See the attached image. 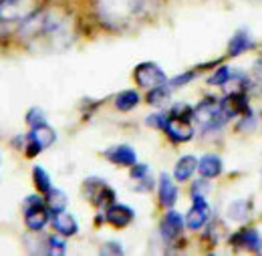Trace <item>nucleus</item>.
<instances>
[{
    "instance_id": "f257e3e1",
    "label": "nucleus",
    "mask_w": 262,
    "mask_h": 256,
    "mask_svg": "<svg viewBox=\"0 0 262 256\" xmlns=\"http://www.w3.org/2000/svg\"><path fill=\"white\" fill-rule=\"evenodd\" d=\"M18 34L20 40L33 51H63L73 42L69 18L55 8L27 14L20 23Z\"/></svg>"
},
{
    "instance_id": "f03ea898",
    "label": "nucleus",
    "mask_w": 262,
    "mask_h": 256,
    "mask_svg": "<svg viewBox=\"0 0 262 256\" xmlns=\"http://www.w3.org/2000/svg\"><path fill=\"white\" fill-rule=\"evenodd\" d=\"M160 0H97L99 20L113 31H127L147 20L158 10Z\"/></svg>"
},
{
    "instance_id": "7ed1b4c3",
    "label": "nucleus",
    "mask_w": 262,
    "mask_h": 256,
    "mask_svg": "<svg viewBox=\"0 0 262 256\" xmlns=\"http://www.w3.org/2000/svg\"><path fill=\"white\" fill-rule=\"evenodd\" d=\"M25 222L27 228L33 232H40L49 222V206L42 202L40 196H29L25 200Z\"/></svg>"
},
{
    "instance_id": "20e7f679",
    "label": "nucleus",
    "mask_w": 262,
    "mask_h": 256,
    "mask_svg": "<svg viewBox=\"0 0 262 256\" xmlns=\"http://www.w3.org/2000/svg\"><path fill=\"white\" fill-rule=\"evenodd\" d=\"M83 192H85V198L95 206H109L111 202H115L113 188L99 178H87L83 184Z\"/></svg>"
},
{
    "instance_id": "39448f33",
    "label": "nucleus",
    "mask_w": 262,
    "mask_h": 256,
    "mask_svg": "<svg viewBox=\"0 0 262 256\" xmlns=\"http://www.w3.org/2000/svg\"><path fill=\"white\" fill-rule=\"evenodd\" d=\"M133 77H135L137 85H139V87H143V89L162 87V85H165V83H167L165 73L156 63L137 65V67H135V71H133Z\"/></svg>"
},
{
    "instance_id": "423d86ee",
    "label": "nucleus",
    "mask_w": 262,
    "mask_h": 256,
    "mask_svg": "<svg viewBox=\"0 0 262 256\" xmlns=\"http://www.w3.org/2000/svg\"><path fill=\"white\" fill-rule=\"evenodd\" d=\"M55 141H57V135H55V131L49 127L47 123L45 125H38V127H33V131L27 135V145H25L27 147V156L34 158L42 150L51 147Z\"/></svg>"
},
{
    "instance_id": "0eeeda50",
    "label": "nucleus",
    "mask_w": 262,
    "mask_h": 256,
    "mask_svg": "<svg viewBox=\"0 0 262 256\" xmlns=\"http://www.w3.org/2000/svg\"><path fill=\"white\" fill-rule=\"evenodd\" d=\"M210 218V206L204 200V196H192V208L186 216V224L192 230H200Z\"/></svg>"
},
{
    "instance_id": "6e6552de",
    "label": "nucleus",
    "mask_w": 262,
    "mask_h": 256,
    "mask_svg": "<svg viewBox=\"0 0 262 256\" xmlns=\"http://www.w3.org/2000/svg\"><path fill=\"white\" fill-rule=\"evenodd\" d=\"M135 218V212L131 210L129 206L125 204H115L111 202L107 208H105V222H109L111 226L115 228H125L129 226Z\"/></svg>"
},
{
    "instance_id": "1a4fd4ad",
    "label": "nucleus",
    "mask_w": 262,
    "mask_h": 256,
    "mask_svg": "<svg viewBox=\"0 0 262 256\" xmlns=\"http://www.w3.org/2000/svg\"><path fill=\"white\" fill-rule=\"evenodd\" d=\"M232 244L242 246V248L252 250V252H262V236L254 228H242L238 234L232 236Z\"/></svg>"
},
{
    "instance_id": "9d476101",
    "label": "nucleus",
    "mask_w": 262,
    "mask_h": 256,
    "mask_svg": "<svg viewBox=\"0 0 262 256\" xmlns=\"http://www.w3.org/2000/svg\"><path fill=\"white\" fill-rule=\"evenodd\" d=\"M162 236H164L165 242H171V240H176L182 232H184V218L176 212V210H171L169 208V212L164 216V220H162Z\"/></svg>"
},
{
    "instance_id": "9b49d317",
    "label": "nucleus",
    "mask_w": 262,
    "mask_h": 256,
    "mask_svg": "<svg viewBox=\"0 0 262 256\" xmlns=\"http://www.w3.org/2000/svg\"><path fill=\"white\" fill-rule=\"evenodd\" d=\"M164 131L176 143H184V141H190L194 137V129L190 125V121H180V119H169L167 117V125H165Z\"/></svg>"
},
{
    "instance_id": "f8f14e48",
    "label": "nucleus",
    "mask_w": 262,
    "mask_h": 256,
    "mask_svg": "<svg viewBox=\"0 0 262 256\" xmlns=\"http://www.w3.org/2000/svg\"><path fill=\"white\" fill-rule=\"evenodd\" d=\"M105 158L115 165H125V167H131V165L137 163V154L131 150L129 145H115V147L105 152Z\"/></svg>"
},
{
    "instance_id": "ddd939ff",
    "label": "nucleus",
    "mask_w": 262,
    "mask_h": 256,
    "mask_svg": "<svg viewBox=\"0 0 262 256\" xmlns=\"http://www.w3.org/2000/svg\"><path fill=\"white\" fill-rule=\"evenodd\" d=\"M198 172H200L202 178L212 180V178L222 174V160L218 156H214V154H208V156H204L202 160L198 161Z\"/></svg>"
},
{
    "instance_id": "4468645a",
    "label": "nucleus",
    "mask_w": 262,
    "mask_h": 256,
    "mask_svg": "<svg viewBox=\"0 0 262 256\" xmlns=\"http://www.w3.org/2000/svg\"><path fill=\"white\" fill-rule=\"evenodd\" d=\"M53 226H55V230H57L61 236H73V234H77V230H79L77 220H75L69 212H65V210L53 214Z\"/></svg>"
},
{
    "instance_id": "2eb2a0df",
    "label": "nucleus",
    "mask_w": 262,
    "mask_h": 256,
    "mask_svg": "<svg viewBox=\"0 0 262 256\" xmlns=\"http://www.w3.org/2000/svg\"><path fill=\"white\" fill-rule=\"evenodd\" d=\"M129 174H131V178L137 182L135 190L147 192V190L154 188V178L149 176V165H145V163H135V165H131Z\"/></svg>"
},
{
    "instance_id": "dca6fc26",
    "label": "nucleus",
    "mask_w": 262,
    "mask_h": 256,
    "mask_svg": "<svg viewBox=\"0 0 262 256\" xmlns=\"http://www.w3.org/2000/svg\"><path fill=\"white\" fill-rule=\"evenodd\" d=\"M254 47V40H252V36L248 34L246 31H238L234 36H232V40H230L228 45V55L230 57H240L242 53H246V51H250Z\"/></svg>"
},
{
    "instance_id": "f3484780",
    "label": "nucleus",
    "mask_w": 262,
    "mask_h": 256,
    "mask_svg": "<svg viewBox=\"0 0 262 256\" xmlns=\"http://www.w3.org/2000/svg\"><path fill=\"white\" fill-rule=\"evenodd\" d=\"M176 202H178V188L173 186L167 174H162L160 176V204L164 208H171Z\"/></svg>"
},
{
    "instance_id": "a211bd4d",
    "label": "nucleus",
    "mask_w": 262,
    "mask_h": 256,
    "mask_svg": "<svg viewBox=\"0 0 262 256\" xmlns=\"http://www.w3.org/2000/svg\"><path fill=\"white\" fill-rule=\"evenodd\" d=\"M198 169V160L194 156H184V158H180L178 163H176V169H173V178L178 180V182H188L192 176H194V172Z\"/></svg>"
},
{
    "instance_id": "6ab92c4d",
    "label": "nucleus",
    "mask_w": 262,
    "mask_h": 256,
    "mask_svg": "<svg viewBox=\"0 0 262 256\" xmlns=\"http://www.w3.org/2000/svg\"><path fill=\"white\" fill-rule=\"evenodd\" d=\"M25 0H0V18L2 20H18L27 14L23 12Z\"/></svg>"
},
{
    "instance_id": "aec40b11",
    "label": "nucleus",
    "mask_w": 262,
    "mask_h": 256,
    "mask_svg": "<svg viewBox=\"0 0 262 256\" xmlns=\"http://www.w3.org/2000/svg\"><path fill=\"white\" fill-rule=\"evenodd\" d=\"M250 210H252V202L250 200H236L232 202L228 208V218L230 220H236V222H242L250 216Z\"/></svg>"
},
{
    "instance_id": "412c9836",
    "label": "nucleus",
    "mask_w": 262,
    "mask_h": 256,
    "mask_svg": "<svg viewBox=\"0 0 262 256\" xmlns=\"http://www.w3.org/2000/svg\"><path fill=\"white\" fill-rule=\"evenodd\" d=\"M139 103V93L133 91V89H127V91H121L115 95V107L119 111H131L133 107H137Z\"/></svg>"
},
{
    "instance_id": "4be33fe9",
    "label": "nucleus",
    "mask_w": 262,
    "mask_h": 256,
    "mask_svg": "<svg viewBox=\"0 0 262 256\" xmlns=\"http://www.w3.org/2000/svg\"><path fill=\"white\" fill-rule=\"evenodd\" d=\"M47 206L51 210V214H57V212H63L67 208V196L63 190H51L47 192Z\"/></svg>"
},
{
    "instance_id": "5701e85b",
    "label": "nucleus",
    "mask_w": 262,
    "mask_h": 256,
    "mask_svg": "<svg viewBox=\"0 0 262 256\" xmlns=\"http://www.w3.org/2000/svg\"><path fill=\"white\" fill-rule=\"evenodd\" d=\"M167 117L169 119H180V121H192L194 119V107L188 105V103H176V105H171Z\"/></svg>"
},
{
    "instance_id": "b1692460",
    "label": "nucleus",
    "mask_w": 262,
    "mask_h": 256,
    "mask_svg": "<svg viewBox=\"0 0 262 256\" xmlns=\"http://www.w3.org/2000/svg\"><path fill=\"white\" fill-rule=\"evenodd\" d=\"M33 180H34V186H36L38 192L47 194L53 190V186H51V178H49V174H47L40 165H34L33 167Z\"/></svg>"
},
{
    "instance_id": "393cba45",
    "label": "nucleus",
    "mask_w": 262,
    "mask_h": 256,
    "mask_svg": "<svg viewBox=\"0 0 262 256\" xmlns=\"http://www.w3.org/2000/svg\"><path fill=\"white\" fill-rule=\"evenodd\" d=\"M167 99H169V85L167 83L162 87L149 89V93H147V103L149 105H164Z\"/></svg>"
},
{
    "instance_id": "a878e982",
    "label": "nucleus",
    "mask_w": 262,
    "mask_h": 256,
    "mask_svg": "<svg viewBox=\"0 0 262 256\" xmlns=\"http://www.w3.org/2000/svg\"><path fill=\"white\" fill-rule=\"evenodd\" d=\"M248 87L254 93H262V61H256V65L250 71V79H248Z\"/></svg>"
},
{
    "instance_id": "bb28decb",
    "label": "nucleus",
    "mask_w": 262,
    "mask_h": 256,
    "mask_svg": "<svg viewBox=\"0 0 262 256\" xmlns=\"http://www.w3.org/2000/svg\"><path fill=\"white\" fill-rule=\"evenodd\" d=\"M65 250L67 244L63 238H59V236H49L47 238V248H45L47 254H65Z\"/></svg>"
},
{
    "instance_id": "cd10ccee",
    "label": "nucleus",
    "mask_w": 262,
    "mask_h": 256,
    "mask_svg": "<svg viewBox=\"0 0 262 256\" xmlns=\"http://www.w3.org/2000/svg\"><path fill=\"white\" fill-rule=\"evenodd\" d=\"M230 77H232V73H230L228 67H220V69H216V73L208 79V83L214 85V87H220V85H226V83H228Z\"/></svg>"
},
{
    "instance_id": "c85d7f7f",
    "label": "nucleus",
    "mask_w": 262,
    "mask_h": 256,
    "mask_svg": "<svg viewBox=\"0 0 262 256\" xmlns=\"http://www.w3.org/2000/svg\"><path fill=\"white\" fill-rule=\"evenodd\" d=\"M27 123H29L31 127H38V125H45L47 119H45V115H42V111H40L38 107H33V109L27 113Z\"/></svg>"
},
{
    "instance_id": "c756f323",
    "label": "nucleus",
    "mask_w": 262,
    "mask_h": 256,
    "mask_svg": "<svg viewBox=\"0 0 262 256\" xmlns=\"http://www.w3.org/2000/svg\"><path fill=\"white\" fill-rule=\"evenodd\" d=\"M194 77H196V73H194V71H190V73H184V75H178V77H173V79H171L167 85H169V89H176V87H182V85L190 83Z\"/></svg>"
},
{
    "instance_id": "7c9ffc66",
    "label": "nucleus",
    "mask_w": 262,
    "mask_h": 256,
    "mask_svg": "<svg viewBox=\"0 0 262 256\" xmlns=\"http://www.w3.org/2000/svg\"><path fill=\"white\" fill-rule=\"evenodd\" d=\"M145 123L151 125V127L165 129V125H167V115H164V113H154V115H149L145 119Z\"/></svg>"
},
{
    "instance_id": "2f4dec72",
    "label": "nucleus",
    "mask_w": 262,
    "mask_h": 256,
    "mask_svg": "<svg viewBox=\"0 0 262 256\" xmlns=\"http://www.w3.org/2000/svg\"><path fill=\"white\" fill-rule=\"evenodd\" d=\"M254 125H256L254 113H252V111H248V113H244V119L238 123V129H240V131H252Z\"/></svg>"
},
{
    "instance_id": "473e14b6",
    "label": "nucleus",
    "mask_w": 262,
    "mask_h": 256,
    "mask_svg": "<svg viewBox=\"0 0 262 256\" xmlns=\"http://www.w3.org/2000/svg\"><path fill=\"white\" fill-rule=\"evenodd\" d=\"M208 190H210V184L206 182V178H202V180H198L196 184L192 186V196H204Z\"/></svg>"
},
{
    "instance_id": "72a5a7b5",
    "label": "nucleus",
    "mask_w": 262,
    "mask_h": 256,
    "mask_svg": "<svg viewBox=\"0 0 262 256\" xmlns=\"http://www.w3.org/2000/svg\"><path fill=\"white\" fill-rule=\"evenodd\" d=\"M123 248L117 244V242H107V246L101 248V254H121Z\"/></svg>"
}]
</instances>
